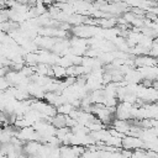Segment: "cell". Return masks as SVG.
I'll list each match as a JSON object with an SVG mask.
<instances>
[{
    "label": "cell",
    "mask_w": 158,
    "mask_h": 158,
    "mask_svg": "<svg viewBox=\"0 0 158 158\" xmlns=\"http://www.w3.org/2000/svg\"><path fill=\"white\" fill-rule=\"evenodd\" d=\"M10 86H11V85H10V83H9L7 78H6L5 75L0 77V90L5 91V90H6V89H9Z\"/></svg>",
    "instance_id": "obj_1"
}]
</instances>
